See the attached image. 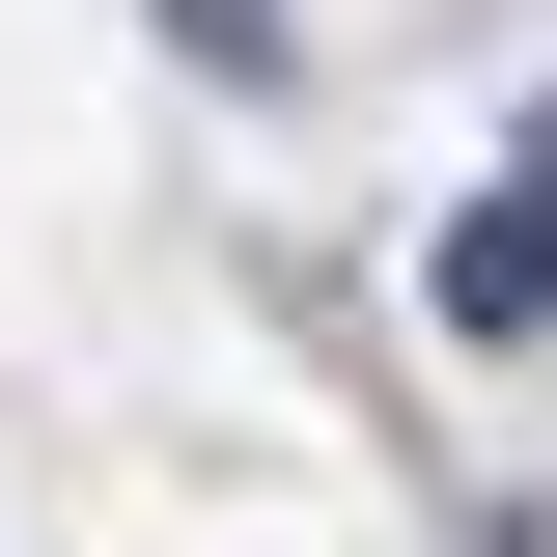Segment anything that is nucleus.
<instances>
[{
  "instance_id": "f257e3e1",
  "label": "nucleus",
  "mask_w": 557,
  "mask_h": 557,
  "mask_svg": "<svg viewBox=\"0 0 557 557\" xmlns=\"http://www.w3.org/2000/svg\"><path fill=\"white\" fill-rule=\"evenodd\" d=\"M446 335H557V112H530V168L446 223Z\"/></svg>"
},
{
  "instance_id": "f03ea898",
  "label": "nucleus",
  "mask_w": 557,
  "mask_h": 557,
  "mask_svg": "<svg viewBox=\"0 0 557 557\" xmlns=\"http://www.w3.org/2000/svg\"><path fill=\"white\" fill-rule=\"evenodd\" d=\"M168 57H223V84H278V0H168Z\"/></svg>"
}]
</instances>
